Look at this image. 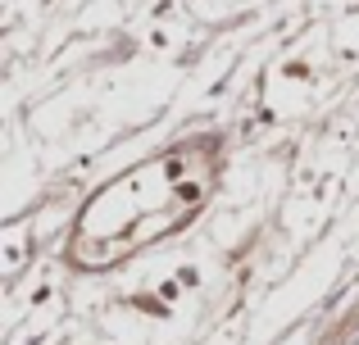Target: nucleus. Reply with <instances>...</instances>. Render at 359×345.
<instances>
[{"label": "nucleus", "instance_id": "obj_1", "mask_svg": "<svg viewBox=\"0 0 359 345\" xmlns=\"http://www.w3.org/2000/svg\"><path fill=\"white\" fill-rule=\"evenodd\" d=\"M341 345H359V323H355V328H346V337H341Z\"/></svg>", "mask_w": 359, "mask_h": 345}]
</instances>
